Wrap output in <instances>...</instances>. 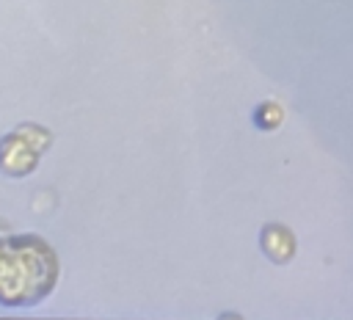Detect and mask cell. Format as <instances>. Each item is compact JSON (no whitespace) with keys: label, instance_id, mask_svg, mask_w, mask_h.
Wrapping results in <instances>:
<instances>
[{"label":"cell","instance_id":"obj_1","mask_svg":"<svg viewBox=\"0 0 353 320\" xmlns=\"http://www.w3.org/2000/svg\"><path fill=\"white\" fill-rule=\"evenodd\" d=\"M58 257L36 234L0 237V303L33 306L52 292Z\"/></svg>","mask_w":353,"mask_h":320},{"label":"cell","instance_id":"obj_4","mask_svg":"<svg viewBox=\"0 0 353 320\" xmlns=\"http://www.w3.org/2000/svg\"><path fill=\"white\" fill-rule=\"evenodd\" d=\"M279 121H281V110L276 105H262L256 110V124L259 127H276Z\"/></svg>","mask_w":353,"mask_h":320},{"label":"cell","instance_id":"obj_2","mask_svg":"<svg viewBox=\"0 0 353 320\" xmlns=\"http://www.w3.org/2000/svg\"><path fill=\"white\" fill-rule=\"evenodd\" d=\"M50 132L33 124H22L17 132H8L0 141V168L11 177H25L36 168L39 154L47 149Z\"/></svg>","mask_w":353,"mask_h":320},{"label":"cell","instance_id":"obj_3","mask_svg":"<svg viewBox=\"0 0 353 320\" xmlns=\"http://www.w3.org/2000/svg\"><path fill=\"white\" fill-rule=\"evenodd\" d=\"M262 248L273 262H287L292 257V251H295V240L284 226L273 223V226H268L262 232Z\"/></svg>","mask_w":353,"mask_h":320}]
</instances>
